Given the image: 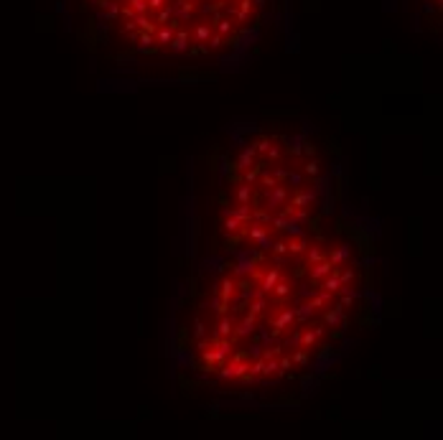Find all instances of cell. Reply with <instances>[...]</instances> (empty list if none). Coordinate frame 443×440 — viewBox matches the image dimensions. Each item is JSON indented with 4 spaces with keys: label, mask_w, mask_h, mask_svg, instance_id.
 I'll use <instances>...</instances> for the list:
<instances>
[{
    "label": "cell",
    "mask_w": 443,
    "mask_h": 440,
    "mask_svg": "<svg viewBox=\"0 0 443 440\" xmlns=\"http://www.w3.org/2000/svg\"><path fill=\"white\" fill-rule=\"evenodd\" d=\"M107 23H117L130 41L156 36L160 28L173 33L171 54H204L222 49L245 31L265 0H92ZM156 49V41H153Z\"/></svg>",
    "instance_id": "obj_1"
},
{
    "label": "cell",
    "mask_w": 443,
    "mask_h": 440,
    "mask_svg": "<svg viewBox=\"0 0 443 440\" xmlns=\"http://www.w3.org/2000/svg\"><path fill=\"white\" fill-rule=\"evenodd\" d=\"M250 369V364H245V354H240L234 361H229L224 369H222V377L224 379H242Z\"/></svg>",
    "instance_id": "obj_2"
},
{
    "label": "cell",
    "mask_w": 443,
    "mask_h": 440,
    "mask_svg": "<svg viewBox=\"0 0 443 440\" xmlns=\"http://www.w3.org/2000/svg\"><path fill=\"white\" fill-rule=\"evenodd\" d=\"M314 201H316V191H314V188H298L288 204L293 209H306L308 204H314Z\"/></svg>",
    "instance_id": "obj_3"
},
{
    "label": "cell",
    "mask_w": 443,
    "mask_h": 440,
    "mask_svg": "<svg viewBox=\"0 0 443 440\" xmlns=\"http://www.w3.org/2000/svg\"><path fill=\"white\" fill-rule=\"evenodd\" d=\"M285 199H288V191H285V186H273V188H268V211H273V209H278V206H283L285 204Z\"/></svg>",
    "instance_id": "obj_4"
},
{
    "label": "cell",
    "mask_w": 443,
    "mask_h": 440,
    "mask_svg": "<svg viewBox=\"0 0 443 440\" xmlns=\"http://www.w3.org/2000/svg\"><path fill=\"white\" fill-rule=\"evenodd\" d=\"M331 272H334V265H331L329 260H321V262H316V265H314V270H311V280L321 283L323 277H326V275H331Z\"/></svg>",
    "instance_id": "obj_5"
},
{
    "label": "cell",
    "mask_w": 443,
    "mask_h": 440,
    "mask_svg": "<svg viewBox=\"0 0 443 440\" xmlns=\"http://www.w3.org/2000/svg\"><path fill=\"white\" fill-rule=\"evenodd\" d=\"M349 252H351V247H347V244L336 247V249H331V252H329V262H331L334 267H342V265H344V260L349 257Z\"/></svg>",
    "instance_id": "obj_6"
},
{
    "label": "cell",
    "mask_w": 443,
    "mask_h": 440,
    "mask_svg": "<svg viewBox=\"0 0 443 440\" xmlns=\"http://www.w3.org/2000/svg\"><path fill=\"white\" fill-rule=\"evenodd\" d=\"M323 333H326V328H314V331L308 328V331H303V333H301V346H306V349L314 346L316 341L323 339Z\"/></svg>",
    "instance_id": "obj_7"
},
{
    "label": "cell",
    "mask_w": 443,
    "mask_h": 440,
    "mask_svg": "<svg viewBox=\"0 0 443 440\" xmlns=\"http://www.w3.org/2000/svg\"><path fill=\"white\" fill-rule=\"evenodd\" d=\"M295 321V313H293V308H285L283 313H280L275 321H273V328H278V331H283V328H288L290 323Z\"/></svg>",
    "instance_id": "obj_8"
},
{
    "label": "cell",
    "mask_w": 443,
    "mask_h": 440,
    "mask_svg": "<svg viewBox=\"0 0 443 440\" xmlns=\"http://www.w3.org/2000/svg\"><path fill=\"white\" fill-rule=\"evenodd\" d=\"M321 288L326 290V293H331V295H334V293H339V290H342V280H339L336 270H334L331 275H326V277H323V280H321Z\"/></svg>",
    "instance_id": "obj_9"
},
{
    "label": "cell",
    "mask_w": 443,
    "mask_h": 440,
    "mask_svg": "<svg viewBox=\"0 0 443 440\" xmlns=\"http://www.w3.org/2000/svg\"><path fill=\"white\" fill-rule=\"evenodd\" d=\"M278 280H280V270H268V272L262 275V288H260V293H270Z\"/></svg>",
    "instance_id": "obj_10"
},
{
    "label": "cell",
    "mask_w": 443,
    "mask_h": 440,
    "mask_svg": "<svg viewBox=\"0 0 443 440\" xmlns=\"http://www.w3.org/2000/svg\"><path fill=\"white\" fill-rule=\"evenodd\" d=\"M255 331V316H247V318H242V323L234 328L232 333H237V336H250Z\"/></svg>",
    "instance_id": "obj_11"
},
{
    "label": "cell",
    "mask_w": 443,
    "mask_h": 440,
    "mask_svg": "<svg viewBox=\"0 0 443 440\" xmlns=\"http://www.w3.org/2000/svg\"><path fill=\"white\" fill-rule=\"evenodd\" d=\"M342 318H344V305H336V308H331V311H326V316H323L326 326H336Z\"/></svg>",
    "instance_id": "obj_12"
},
{
    "label": "cell",
    "mask_w": 443,
    "mask_h": 440,
    "mask_svg": "<svg viewBox=\"0 0 443 440\" xmlns=\"http://www.w3.org/2000/svg\"><path fill=\"white\" fill-rule=\"evenodd\" d=\"M270 211L268 209H255L253 211V216H250V222H255V224H262V227H268L270 229Z\"/></svg>",
    "instance_id": "obj_13"
},
{
    "label": "cell",
    "mask_w": 443,
    "mask_h": 440,
    "mask_svg": "<svg viewBox=\"0 0 443 440\" xmlns=\"http://www.w3.org/2000/svg\"><path fill=\"white\" fill-rule=\"evenodd\" d=\"M306 260L311 262V265H316V262L326 260V252H323L321 247H306Z\"/></svg>",
    "instance_id": "obj_14"
},
{
    "label": "cell",
    "mask_w": 443,
    "mask_h": 440,
    "mask_svg": "<svg viewBox=\"0 0 443 440\" xmlns=\"http://www.w3.org/2000/svg\"><path fill=\"white\" fill-rule=\"evenodd\" d=\"M253 163H255V148H247L242 155H240V168L245 171V168H253Z\"/></svg>",
    "instance_id": "obj_15"
},
{
    "label": "cell",
    "mask_w": 443,
    "mask_h": 440,
    "mask_svg": "<svg viewBox=\"0 0 443 440\" xmlns=\"http://www.w3.org/2000/svg\"><path fill=\"white\" fill-rule=\"evenodd\" d=\"M234 288H237V285H234V280H229V277H227V280H224V283H222V290H219V298H224V300L229 303V298L234 295Z\"/></svg>",
    "instance_id": "obj_16"
},
{
    "label": "cell",
    "mask_w": 443,
    "mask_h": 440,
    "mask_svg": "<svg viewBox=\"0 0 443 440\" xmlns=\"http://www.w3.org/2000/svg\"><path fill=\"white\" fill-rule=\"evenodd\" d=\"M270 293H275V298L283 300V298H288V295H290V285H288L285 280H278V283H275V288H273Z\"/></svg>",
    "instance_id": "obj_17"
},
{
    "label": "cell",
    "mask_w": 443,
    "mask_h": 440,
    "mask_svg": "<svg viewBox=\"0 0 443 440\" xmlns=\"http://www.w3.org/2000/svg\"><path fill=\"white\" fill-rule=\"evenodd\" d=\"M250 199H253V186L242 183V186L237 188V201H240V204H250Z\"/></svg>",
    "instance_id": "obj_18"
},
{
    "label": "cell",
    "mask_w": 443,
    "mask_h": 440,
    "mask_svg": "<svg viewBox=\"0 0 443 440\" xmlns=\"http://www.w3.org/2000/svg\"><path fill=\"white\" fill-rule=\"evenodd\" d=\"M232 331H234V323L229 318H222L219 321V328H217V333L222 336V339H227V336H232Z\"/></svg>",
    "instance_id": "obj_19"
},
{
    "label": "cell",
    "mask_w": 443,
    "mask_h": 440,
    "mask_svg": "<svg viewBox=\"0 0 443 440\" xmlns=\"http://www.w3.org/2000/svg\"><path fill=\"white\" fill-rule=\"evenodd\" d=\"M288 252H290V255H303V252H306V239H301V237H298V239H290V242H288Z\"/></svg>",
    "instance_id": "obj_20"
},
{
    "label": "cell",
    "mask_w": 443,
    "mask_h": 440,
    "mask_svg": "<svg viewBox=\"0 0 443 440\" xmlns=\"http://www.w3.org/2000/svg\"><path fill=\"white\" fill-rule=\"evenodd\" d=\"M329 300H331V293H326V290H321V293H318V295H316V298H314L311 303H308V305H311V308H314V311H316V308H323V305H326Z\"/></svg>",
    "instance_id": "obj_21"
},
{
    "label": "cell",
    "mask_w": 443,
    "mask_h": 440,
    "mask_svg": "<svg viewBox=\"0 0 443 440\" xmlns=\"http://www.w3.org/2000/svg\"><path fill=\"white\" fill-rule=\"evenodd\" d=\"M303 173L306 176H318L321 173V163H318V160H308V163L303 166Z\"/></svg>",
    "instance_id": "obj_22"
},
{
    "label": "cell",
    "mask_w": 443,
    "mask_h": 440,
    "mask_svg": "<svg viewBox=\"0 0 443 440\" xmlns=\"http://www.w3.org/2000/svg\"><path fill=\"white\" fill-rule=\"evenodd\" d=\"M224 219H227V222H224V232H227V234H229V232H237L240 227H245L240 219H234V216H224Z\"/></svg>",
    "instance_id": "obj_23"
},
{
    "label": "cell",
    "mask_w": 443,
    "mask_h": 440,
    "mask_svg": "<svg viewBox=\"0 0 443 440\" xmlns=\"http://www.w3.org/2000/svg\"><path fill=\"white\" fill-rule=\"evenodd\" d=\"M293 313H295V318H298V321H306L308 316H314V308H311V305L306 303V305H301L298 311H293Z\"/></svg>",
    "instance_id": "obj_24"
},
{
    "label": "cell",
    "mask_w": 443,
    "mask_h": 440,
    "mask_svg": "<svg viewBox=\"0 0 443 440\" xmlns=\"http://www.w3.org/2000/svg\"><path fill=\"white\" fill-rule=\"evenodd\" d=\"M306 359H308V349H306V346H298V351L293 354V364H306Z\"/></svg>",
    "instance_id": "obj_25"
},
{
    "label": "cell",
    "mask_w": 443,
    "mask_h": 440,
    "mask_svg": "<svg viewBox=\"0 0 443 440\" xmlns=\"http://www.w3.org/2000/svg\"><path fill=\"white\" fill-rule=\"evenodd\" d=\"M285 178H288V183H293V188H301V183H303V173H285Z\"/></svg>",
    "instance_id": "obj_26"
},
{
    "label": "cell",
    "mask_w": 443,
    "mask_h": 440,
    "mask_svg": "<svg viewBox=\"0 0 443 440\" xmlns=\"http://www.w3.org/2000/svg\"><path fill=\"white\" fill-rule=\"evenodd\" d=\"M290 369H293V359L290 356H283L278 361V372H290Z\"/></svg>",
    "instance_id": "obj_27"
},
{
    "label": "cell",
    "mask_w": 443,
    "mask_h": 440,
    "mask_svg": "<svg viewBox=\"0 0 443 440\" xmlns=\"http://www.w3.org/2000/svg\"><path fill=\"white\" fill-rule=\"evenodd\" d=\"M245 171H247V173H245V183H250V186H253V183L260 178V168H257V171H250V168H245Z\"/></svg>",
    "instance_id": "obj_28"
},
{
    "label": "cell",
    "mask_w": 443,
    "mask_h": 440,
    "mask_svg": "<svg viewBox=\"0 0 443 440\" xmlns=\"http://www.w3.org/2000/svg\"><path fill=\"white\" fill-rule=\"evenodd\" d=\"M285 168H275V181H280V178H285Z\"/></svg>",
    "instance_id": "obj_29"
}]
</instances>
